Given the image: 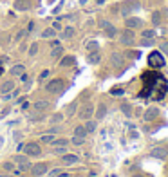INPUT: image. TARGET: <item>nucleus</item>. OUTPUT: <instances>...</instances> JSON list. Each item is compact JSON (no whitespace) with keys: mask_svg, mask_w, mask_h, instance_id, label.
Returning a JSON list of instances; mask_svg holds the SVG:
<instances>
[{"mask_svg":"<svg viewBox=\"0 0 168 177\" xmlns=\"http://www.w3.org/2000/svg\"><path fill=\"white\" fill-rule=\"evenodd\" d=\"M63 88H65V81L60 78L45 83V92H49V94H60V92H63Z\"/></svg>","mask_w":168,"mask_h":177,"instance_id":"nucleus-1","label":"nucleus"},{"mask_svg":"<svg viewBox=\"0 0 168 177\" xmlns=\"http://www.w3.org/2000/svg\"><path fill=\"white\" fill-rule=\"evenodd\" d=\"M141 9V2L139 0H127L123 6H121V16H130L132 13H136Z\"/></svg>","mask_w":168,"mask_h":177,"instance_id":"nucleus-2","label":"nucleus"},{"mask_svg":"<svg viewBox=\"0 0 168 177\" xmlns=\"http://www.w3.org/2000/svg\"><path fill=\"white\" fill-rule=\"evenodd\" d=\"M166 63V60L163 58V54L159 51H154L150 52V56H148V65L154 67V69H159V67H165Z\"/></svg>","mask_w":168,"mask_h":177,"instance_id":"nucleus-3","label":"nucleus"},{"mask_svg":"<svg viewBox=\"0 0 168 177\" xmlns=\"http://www.w3.org/2000/svg\"><path fill=\"white\" fill-rule=\"evenodd\" d=\"M134 40H136V33H134V29H123V33L119 35V42L123 45H127V47H130V45H134Z\"/></svg>","mask_w":168,"mask_h":177,"instance_id":"nucleus-4","label":"nucleus"},{"mask_svg":"<svg viewBox=\"0 0 168 177\" xmlns=\"http://www.w3.org/2000/svg\"><path fill=\"white\" fill-rule=\"evenodd\" d=\"M24 152H25V155H31V157H40L42 147L38 143H27V145H24Z\"/></svg>","mask_w":168,"mask_h":177,"instance_id":"nucleus-5","label":"nucleus"},{"mask_svg":"<svg viewBox=\"0 0 168 177\" xmlns=\"http://www.w3.org/2000/svg\"><path fill=\"white\" fill-rule=\"evenodd\" d=\"M47 163H36V164H31V175L33 177H40V175H45L47 174Z\"/></svg>","mask_w":168,"mask_h":177,"instance_id":"nucleus-6","label":"nucleus"},{"mask_svg":"<svg viewBox=\"0 0 168 177\" xmlns=\"http://www.w3.org/2000/svg\"><path fill=\"white\" fill-rule=\"evenodd\" d=\"M94 110H96L94 105L87 103V105H83V107H81V110L78 112V116H80L81 119H85V121H87V119H90L92 116H94Z\"/></svg>","mask_w":168,"mask_h":177,"instance_id":"nucleus-7","label":"nucleus"},{"mask_svg":"<svg viewBox=\"0 0 168 177\" xmlns=\"http://www.w3.org/2000/svg\"><path fill=\"white\" fill-rule=\"evenodd\" d=\"M100 27L105 31V35H107L109 38H114V36L117 35V29L109 22V20H101V22H100Z\"/></svg>","mask_w":168,"mask_h":177,"instance_id":"nucleus-8","label":"nucleus"},{"mask_svg":"<svg viewBox=\"0 0 168 177\" xmlns=\"http://www.w3.org/2000/svg\"><path fill=\"white\" fill-rule=\"evenodd\" d=\"M125 25H127L128 29H138V27L143 25V20L138 18V16H127V18H125Z\"/></svg>","mask_w":168,"mask_h":177,"instance_id":"nucleus-9","label":"nucleus"},{"mask_svg":"<svg viewBox=\"0 0 168 177\" xmlns=\"http://www.w3.org/2000/svg\"><path fill=\"white\" fill-rule=\"evenodd\" d=\"M31 6H33L31 0H15V4H13L15 11H29Z\"/></svg>","mask_w":168,"mask_h":177,"instance_id":"nucleus-10","label":"nucleus"},{"mask_svg":"<svg viewBox=\"0 0 168 177\" xmlns=\"http://www.w3.org/2000/svg\"><path fill=\"white\" fill-rule=\"evenodd\" d=\"M33 109L36 112H45L51 109V101H47V99H40V101H35L33 103Z\"/></svg>","mask_w":168,"mask_h":177,"instance_id":"nucleus-11","label":"nucleus"},{"mask_svg":"<svg viewBox=\"0 0 168 177\" xmlns=\"http://www.w3.org/2000/svg\"><path fill=\"white\" fill-rule=\"evenodd\" d=\"M143 118H145V121H152V119L159 118V109H155V107L146 109V112L143 114Z\"/></svg>","mask_w":168,"mask_h":177,"instance_id":"nucleus-12","label":"nucleus"},{"mask_svg":"<svg viewBox=\"0 0 168 177\" xmlns=\"http://www.w3.org/2000/svg\"><path fill=\"white\" fill-rule=\"evenodd\" d=\"M123 62H125L123 54H119V52H112V54H110V63L116 67V69L123 65Z\"/></svg>","mask_w":168,"mask_h":177,"instance_id":"nucleus-13","label":"nucleus"},{"mask_svg":"<svg viewBox=\"0 0 168 177\" xmlns=\"http://www.w3.org/2000/svg\"><path fill=\"white\" fill-rule=\"evenodd\" d=\"M78 161H80V157L76 154H63L62 155V163L63 164H76Z\"/></svg>","mask_w":168,"mask_h":177,"instance_id":"nucleus-14","label":"nucleus"},{"mask_svg":"<svg viewBox=\"0 0 168 177\" xmlns=\"http://www.w3.org/2000/svg\"><path fill=\"white\" fill-rule=\"evenodd\" d=\"M11 90H15V81L13 80H8V81H4V83L0 85V94H8V92H11Z\"/></svg>","mask_w":168,"mask_h":177,"instance_id":"nucleus-15","label":"nucleus"},{"mask_svg":"<svg viewBox=\"0 0 168 177\" xmlns=\"http://www.w3.org/2000/svg\"><path fill=\"white\" fill-rule=\"evenodd\" d=\"M76 35V29H74L73 25H67L62 29V40H71V38Z\"/></svg>","mask_w":168,"mask_h":177,"instance_id":"nucleus-16","label":"nucleus"},{"mask_svg":"<svg viewBox=\"0 0 168 177\" xmlns=\"http://www.w3.org/2000/svg\"><path fill=\"white\" fill-rule=\"evenodd\" d=\"M107 110H109V109H107V105H105V103L101 101V103L98 105V109L94 110V116H96V119H103L105 116H107Z\"/></svg>","mask_w":168,"mask_h":177,"instance_id":"nucleus-17","label":"nucleus"},{"mask_svg":"<svg viewBox=\"0 0 168 177\" xmlns=\"http://www.w3.org/2000/svg\"><path fill=\"white\" fill-rule=\"evenodd\" d=\"M150 154H152L154 157H157V159H163V157H166L168 155V150L165 147H155V148H152Z\"/></svg>","mask_w":168,"mask_h":177,"instance_id":"nucleus-18","label":"nucleus"},{"mask_svg":"<svg viewBox=\"0 0 168 177\" xmlns=\"http://www.w3.org/2000/svg\"><path fill=\"white\" fill-rule=\"evenodd\" d=\"M100 60H101V54H100L98 51H89V54H87V62L89 63L96 65V63H100Z\"/></svg>","mask_w":168,"mask_h":177,"instance_id":"nucleus-19","label":"nucleus"},{"mask_svg":"<svg viewBox=\"0 0 168 177\" xmlns=\"http://www.w3.org/2000/svg\"><path fill=\"white\" fill-rule=\"evenodd\" d=\"M76 63V58H74L73 54H67L63 58L60 60V67H73Z\"/></svg>","mask_w":168,"mask_h":177,"instance_id":"nucleus-20","label":"nucleus"},{"mask_svg":"<svg viewBox=\"0 0 168 177\" xmlns=\"http://www.w3.org/2000/svg\"><path fill=\"white\" fill-rule=\"evenodd\" d=\"M9 72L13 74V76H22L24 72H25V65H22V63H16V65L11 67V71Z\"/></svg>","mask_w":168,"mask_h":177,"instance_id":"nucleus-21","label":"nucleus"},{"mask_svg":"<svg viewBox=\"0 0 168 177\" xmlns=\"http://www.w3.org/2000/svg\"><path fill=\"white\" fill-rule=\"evenodd\" d=\"M76 110H78V101H73V103H69L65 107L67 116H74V114H76Z\"/></svg>","mask_w":168,"mask_h":177,"instance_id":"nucleus-22","label":"nucleus"},{"mask_svg":"<svg viewBox=\"0 0 168 177\" xmlns=\"http://www.w3.org/2000/svg\"><path fill=\"white\" fill-rule=\"evenodd\" d=\"M87 128H85V125H78L74 126V136H80V137H85L87 136Z\"/></svg>","mask_w":168,"mask_h":177,"instance_id":"nucleus-23","label":"nucleus"},{"mask_svg":"<svg viewBox=\"0 0 168 177\" xmlns=\"http://www.w3.org/2000/svg\"><path fill=\"white\" fill-rule=\"evenodd\" d=\"M27 118H29V121L36 123V121H42V119L45 118V114H44V112H36V110H35V114H29Z\"/></svg>","mask_w":168,"mask_h":177,"instance_id":"nucleus-24","label":"nucleus"},{"mask_svg":"<svg viewBox=\"0 0 168 177\" xmlns=\"http://www.w3.org/2000/svg\"><path fill=\"white\" fill-rule=\"evenodd\" d=\"M96 126H98V123H96V119H87V123H85V128H87V132L89 134H92L96 130Z\"/></svg>","mask_w":168,"mask_h":177,"instance_id":"nucleus-25","label":"nucleus"},{"mask_svg":"<svg viewBox=\"0 0 168 177\" xmlns=\"http://www.w3.org/2000/svg\"><path fill=\"white\" fill-rule=\"evenodd\" d=\"M71 141L65 139V137H54V141H52L51 145H54V147H67Z\"/></svg>","mask_w":168,"mask_h":177,"instance_id":"nucleus-26","label":"nucleus"},{"mask_svg":"<svg viewBox=\"0 0 168 177\" xmlns=\"http://www.w3.org/2000/svg\"><path fill=\"white\" fill-rule=\"evenodd\" d=\"M62 54H63V47H62V45H56V47H52V51H51V58H60V56H62Z\"/></svg>","mask_w":168,"mask_h":177,"instance_id":"nucleus-27","label":"nucleus"},{"mask_svg":"<svg viewBox=\"0 0 168 177\" xmlns=\"http://www.w3.org/2000/svg\"><path fill=\"white\" fill-rule=\"evenodd\" d=\"M25 161H29V157L25 154H16V155H13V163L15 164H20V163H25Z\"/></svg>","mask_w":168,"mask_h":177,"instance_id":"nucleus-28","label":"nucleus"},{"mask_svg":"<svg viewBox=\"0 0 168 177\" xmlns=\"http://www.w3.org/2000/svg\"><path fill=\"white\" fill-rule=\"evenodd\" d=\"M63 118H65V116H63L62 112H56V114H52V116H51V123H52V125L62 123V121H63Z\"/></svg>","mask_w":168,"mask_h":177,"instance_id":"nucleus-29","label":"nucleus"},{"mask_svg":"<svg viewBox=\"0 0 168 177\" xmlns=\"http://www.w3.org/2000/svg\"><path fill=\"white\" fill-rule=\"evenodd\" d=\"M15 163L13 161H6V163H2V170L4 172H15Z\"/></svg>","mask_w":168,"mask_h":177,"instance_id":"nucleus-30","label":"nucleus"},{"mask_svg":"<svg viewBox=\"0 0 168 177\" xmlns=\"http://www.w3.org/2000/svg\"><path fill=\"white\" fill-rule=\"evenodd\" d=\"M54 35H56V29H52V27H47L42 31V38H54Z\"/></svg>","mask_w":168,"mask_h":177,"instance_id":"nucleus-31","label":"nucleus"},{"mask_svg":"<svg viewBox=\"0 0 168 177\" xmlns=\"http://www.w3.org/2000/svg\"><path fill=\"white\" fill-rule=\"evenodd\" d=\"M16 170L22 174V172H27L31 170V161H25V163H20V164H16Z\"/></svg>","mask_w":168,"mask_h":177,"instance_id":"nucleus-32","label":"nucleus"},{"mask_svg":"<svg viewBox=\"0 0 168 177\" xmlns=\"http://www.w3.org/2000/svg\"><path fill=\"white\" fill-rule=\"evenodd\" d=\"M40 141H44V143H49V145H51L52 141H54V134H51V132L44 134V136H40Z\"/></svg>","mask_w":168,"mask_h":177,"instance_id":"nucleus-33","label":"nucleus"},{"mask_svg":"<svg viewBox=\"0 0 168 177\" xmlns=\"http://www.w3.org/2000/svg\"><path fill=\"white\" fill-rule=\"evenodd\" d=\"M27 54H29V56H36V54H38V44H36V42H33V44L29 45Z\"/></svg>","mask_w":168,"mask_h":177,"instance_id":"nucleus-34","label":"nucleus"},{"mask_svg":"<svg viewBox=\"0 0 168 177\" xmlns=\"http://www.w3.org/2000/svg\"><path fill=\"white\" fill-rule=\"evenodd\" d=\"M71 143H73V145H76V147H81V145L85 143V137H80V136H73Z\"/></svg>","mask_w":168,"mask_h":177,"instance_id":"nucleus-35","label":"nucleus"},{"mask_svg":"<svg viewBox=\"0 0 168 177\" xmlns=\"http://www.w3.org/2000/svg\"><path fill=\"white\" fill-rule=\"evenodd\" d=\"M152 24L154 25H159L161 24V13L159 11H154L152 13Z\"/></svg>","mask_w":168,"mask_h":177,"instance_id":"nucleus-36","label":"nucleus"},{"mask_svg":"<svg viewBox=\"0 0 168 177\" xmlns=\"http://www.w3.org/2000/svg\"><path fill=\"white\" fill-rule=\"evenodd\" d=\"M85 47H87V51H98V42L96 40H90V42L85 44Z\"/></svg>","mask_w":168,"mask_h":177,"instance_id":"nucleus-37","label":"nucleus"},{"mask_svg":"<svg viewBox=\"0 0 168 177\" xmlns=\"http://www.w3.org/2000/svg\"><path fill=\"white\" fill-rule=\"evenodd\" d=\"M141 36L143 38H155V31L154 29H145L143 33H141Z\"/></svg>","mask_w":168,"mask_h":177,"instance_id":"nucleus-38","label":"nucleus"},{"mask_svg":"<svg viewBox=\"0 0 168 177\" xmlns=\"http://www.w3.org/2000/svg\"><path fill=\"white\" fill-rule=\"evenodd\" d=\"M121 110H123L125 116H130V114H132V107L128 103H123V105H121Z\"/></svg>","mask_w":168,"mask_h":177,"instance_id":"nucleus-39","label":"nucleus"},{"mask_svg":"<svg viewBox=\"0 0 168 177\" xmlns=\"http://www.w3.org/2000/svg\"><path fill=\"white\" fill-rule=\"evenodd\" d=\"M25 35H27V29L18 31V33H16V36H15V40H16V42H20V40H24V36H25Z\"/></svg>","mask_w":168,"mask_h":177,"instance_id":"nucleus-40","label":"nucleus"},{"mask_svg":"<svg viewBox=\"0 0 168 177\" xmlns=\"http://www.w3.org/2000/svg\"><path fill=\"white\" fill-rule=\"evenodd\" d=\"M49 74H51V71H49V69H45V71H42V72H40L38 80H40V81H44L45 78H49Z\"/></svg>","mask_w":168,"mask_h":177,"instance_id":"nucleus-41","label":"nucleus"},{"mask_svg":"<svg viewBox=\"0 0 168 177\" xmlns=\"http://www.w3.org/2000/svg\"><path fill=\"white\" fill-rule=\"evenodd\" d=\"M0 44H2V45H8L9 44V35H8V33L0 35Z\"/></svg>","mask_w":168,"mask_h":177,"instance_id":"nucleus-42","label":"nucleus"},{"mask_svg":"<svg viewBox=\"0 0 168 177\" xmlns=\"http://www.w3.org/2000/svg\"><path fill=\"white\" fill-rule=\"evenodd\" d=\"M54 154H58V155L67 154V147H56V148H54Z\"/></svg>","mask_w":168,"mask_h":177,"instance_id":"nucleus-43","label":"nucleus"},{"mask_svg":"<svg viewBox=\"0 0 168 177\" xmlns=\"http://www.w3.org/2000/svg\"><path fill=\"white\" fill-rule=\"evenodd\" d=\"M154 44V38H143V40H141V45H143V47H148V45H152Z\"/></svg>","mask_w":168,"mask_h":177,"instance_id":"nucleus-44","label":"nucleus"},{"mask_svg":"<svg viewBox=\"0 0 168 177\" xmlns=\"http://www.w3.org/2000/svg\"><path fill=\"white\" fill-rule=\"evenodd\" d=\"M35 31V22H29L27 24V33H33Z\"/></svg>","mask_w":168,"mask_h":177,"instance_id":"nucleus-45","label":"nucleus"},{"mask_svg":"<svg viewBox=\"0 0 168 177\" xmlns=\"http://www.w3.org/2000/svg\"><path fill=\"white\" fill-rule=\"evenodd\" d=\"M112 94H114V96H121V94H123V90H121V88H114V90H112Z\"/></svg>","mask_w":168,"mask_h":177,"instance_id":"nucleus-46","label":"nucleus"},{"mask_svg":"<svg viewBox=\"0 0 168 177\" xmlns=\"http://www.w3.org/2000/svg\"><path fill=\"white\" fill-rule=\"evenodd\" d=\"M52 29L60 31V29H62V24H60V22H54V24H52Z\"/></svg>","mask_w":168,"mask_h":177,"instance_id":"nucleus-47","label":"nucleus"},{"mask_svg":"<svg viewBox=\"0 0 168 177\" xmlns=\"http://www.w3.org/2000/svg\"><path fill=\"white\" fill-rule=\"evenodd\" d=\"M8 56H2V58H0V65H4V63H6V62H8Z\"/></svg>","mask_w":168,"mask_h":177,"instance_id":"nucleus-48","label":"nucleus"},{"mask_svg":"<svg viewBox=\"0 0 168 177\" xmlns=\"http://www.w3.org/2000/svg\"><path fill=\"white\" fill-rule=\"evenodd\" d=\"M20 80H22V81H27V80H29V76H27V74L24 72L22 76H20Z\"/></svg>","mask_w":168,"mask_h":177,"instance_id":"nucleus-49","label":"nucleus"},{"mask_svg":"<svg viewBox=\"0 0 168 177\" xmlns=\"http://www.w3.org/2000/svg\"><path fill=\"white\" fill-rule=\"evenodd\" d=\"M58 174H60V168H56V170H52V172H51V175H52V177H56Z\"/></svg>","mask_w":168,"mask_h":177,"instance_id":"nucleus-50","label":"nucleus"},{"mask_svg":"<svg viewBox=\"0 0 168 177\" xmlns=\"http://www.w3.org/2000/svg\"><path fill=\"white\" fill-rule=\"evenodd\" d=\"M56 45H60V42H58V40H52V42H51V47H56Z\"/></svg>","mask_w":168,"mask_h":177,"instance_id":"nucleus-51","label":"nucleus"},{"mask_svg":"<svg viewBox=\"0 0 168 177\" xmlns=\"http://www.w3.org/2000/svg\"><path fill=\"white\" fill-rule=\"evenodd\" d=\"M6 114H8V110H4V112H0V119L4 118V116H6Z\"/></svg>","mask_w":168,"mask_h":177,"instance_id":"nucleus-52","label":"nucleus"},{"mask_svg":"<svg viewBox=\"0 0 168 177\" xmlns=\"http://www.w3.org/2000/svg\"><path fill=\"white\" fill-rule=\"evenodd\" d=\"M56 177H69V174H58Z\"/></svg>","mask_w":168,"mask_h":177,"instance_id":"nucleus-53","label":"nucleus"},{"mask_svg":"<svg viewBox=\"0 0 168 177\" xmlns=\"http://www.w3.org/2000/svg\"><path fill=\"white\" fill-rule=\"evenodd\" d=\"M2 145H4V137H2V136H0V147H2Z\"/></svg>","mask_w":168,"mask_h":177,"instance_id":"nucleus-54","label":"nucleus"},{"mask_svg":"<svg viewBox=\"0 0 168 177\" xmlns=\"http://www.w3.org/2000/svg\"><path fill=\"white\" fill-rule=\"evenodd\" d=\"M0 177H11V175H6V174H0Z\"/></svg>","mask_w":168,"mask_h":177,"instance_id":"nucleus-55","label":"nucleus"},{"mask_svg":"<svg viewBox=\"0 0 168 177\" xmlns=\"http://www.w3.org/2000/svg\"><path fill=\"white\" fill-rule=\"evenodd\" d=\"M132 177H143V175H141V174H136V175H132Z\"/></svg>","mask_w":168,"mask_h":177,"instance_id":"nucleus-56","label":"nucleus"}]
</instances>
